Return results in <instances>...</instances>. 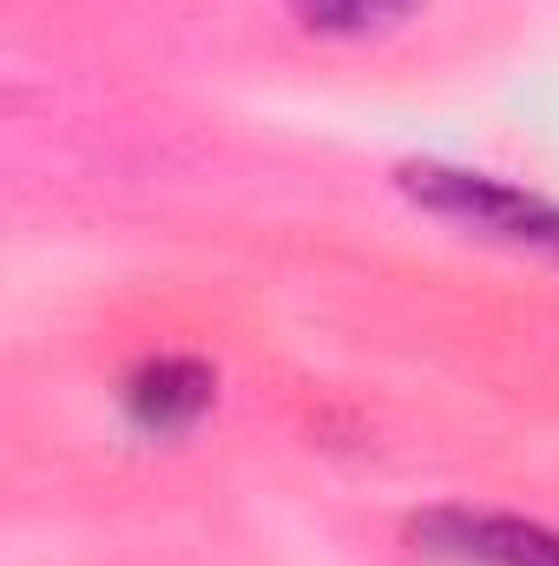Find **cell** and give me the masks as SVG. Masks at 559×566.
Listing matches in <instances>:
<instances>
[{"label": "cell", "mask_w": 559, "mask_h": 566, "mask_svg": "<svg viewBox=\"0 0 559 566\" xmlns=\"http://www.w3.org/2000/svg\"><path fill=\"white\" fill-rule=\"evenodd\" d=\"M126 409H133V422L139 428H158V434L191 428L204 409H211V369L191 363V356H158V363L133 369V382H126Z\"/></svg>", "instance_id": "cell-2"}, {"label": "cell", "mask_w": 559, "mask_h": 566, "mask_svg": "<svg viewBox=\"0 0 559 566\" xmlns=\"http://www.w3.org/2000/svg\"><path fill=\"white\" fill-rule=\"evenodd\" d=\"M303 13V27L316 33H369V27H389L402 20L415 0H289Z\"/></svg>", "instance_id": "cell-3"}, {"label": "cell", "mask_w": 559, "mask_h": 566, "mask_svg": "<svg viewBox=\"0 0 559 566\" xmlns=\"http://www.w3.org/2000/svg\"><path fill=\"white\" fill-rule=\"evenodd\" d=\"M421 534L434 554L461 566H559V534L500 514H434Z\"/></svg>", "instance_id": "cell-1"}]
</instances>
